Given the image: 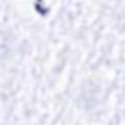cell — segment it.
Here are the masks:
<instances>
[{"label": "cell", "mask_w": 125, "mask_h": 125, "mask_svg": "<svg viewBox=\"0 0 125 125\" xmlns=\"http://www.w3.org/2000/svg\"><path fill=\"white\" fill-rule=\"evenodd\" d=\"M13 52H15V36L9 29L0 27V62L9 61Z\"/></svg>", "instance_id": "6da1fadb"}, {"label": "cell", "mask_w": 125, "mask_h": 125, "mask_svg": "<svg viewBox=\"0 0 125 125\" xmlns=\"http://www.w3.org/2000/svg\"><path fill=\"white\" fill-rule=\"evenodd\" d=\"M123 88H125V69H123Z\"/></svg>", "instance_id": "7a4b0ae2"}]
</instances>
